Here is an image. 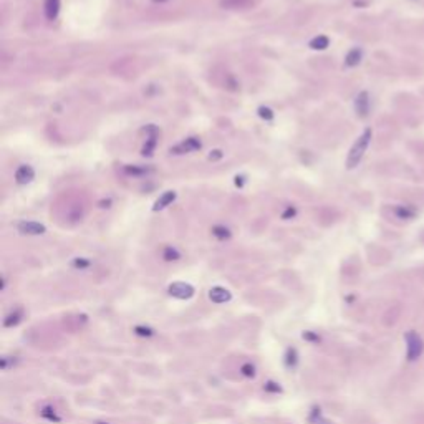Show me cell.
Returning <instances> with one entry per match:
<instances>
[{
    "label": "cell",
    "instance_id": "obj_20",
    "mask_svg": "<svg viewBox=\"0 0 424 424\" xmlns=\"http://www.w3.org/2000/svg\"><path fill=\"white\" fill-rule=\"evenodd\" d=\"M133 331L136 333L138 336H146V338H150V336L154 335V330L150 328V326H144V325H136L133 328Z\"/></svg>",
    "mask_w": 424,
    "mask_h": 424
},
{
    "label": "cell",
    "instance_id": "obj_15",
    "mask_svg": "<svg viewBox=\"0 0 424 424\" xmlns=\"http://www.w3.org/2000/svg\"><path fill=\"white\" fill-rule=\"evenodd\" d=\"M22 318H24V312H22L20 308H17V310H14V312L12 313H8L7 317H5V320H3V326H15V325H19V323L22 322Z\"/></svg>",
    "mask_w": 424,
    "mask_h": 424
},
{
    "label": "cell",
    "instance_id": "obj_9",
    "mask_svg": "<svg viewBox=\"0 0 424 424\" xmlns=\"http://www.w3.org/2000/svg\"><path fill=\"white\" fill-rule=\"evenodd\" d=\"M174 199H176V192H174V191H166L164 194L156 200L154 205H152V211H154V212L163 211V209H166L168 205H171L174 202Z\"/></svg>",
    "mask_w": 424,
    "mask_h": 424
},
{
    "label": "cell",
    "instance_id": "obj_27",
    "mask_svg": "<svg viewBox=\"0 0 424 424\" xmlns=\"http://www.w3.org/2000/svg\"><path fill=\"white\" fill-rule=\"evenodd\" d=\"M222 156H224V154H222L221 150H214V151H211V154H209V159H211V161H217V159H221Z\"/></svg>",
    "mask_w": 424,
    "mask_h": 424
},
{
    "label": "cell",
    "instance_id": "obj_5",
    "mask_svg": "<svg viewBox=\"0 0 424 424\" xmlns=\"http://www.w3.org/2000/svg\"><path fill=\"white\" fill-rule=\"evenodd\" d=\"M200 150V141L198 138H187L186 141H182L177 146L171 148V152L174 154H182V152H191V151H198Z\"/></svg>",
    "mask_w": 424,
    "mask_h": 424
},
{
    "label": "cell",
    "instance_id": "obj_6",
    "mask_svg": "<svg viewBox=\"0 0 424 424\" xmlns=\"http://www.w3.org/2000/svg\"><path fill=\"white\" fill-rule=\"evenodd\" d=\"M355 110L361 118L368 116L370 113V95L368 91H361L355 98Z\"/></svg>",
    "mask_w": 424,
    "mask_h": 424
},
{
    "label": "cell",
    "instance_id": "obj_30",
    "mask_svg": "<svg viewBox=\"0 0 424 424\" xmlns=\"http://www.w3.org/2000/svg\"><path fill=\"white\" fill-rule=\"evenodd\" d=\"M95 424H108V423H101V421H96Z\"/></svg>",
    "mask_w": 424,
    "mask_h": 424
},
{
    "label": "cell",
    "instance_id": "obj_13",
    "mask_svg": "<svg viewBox=\"0 0 424 424\" xmlns=\"http://www.w3.org/2000/svg\"><path fill=\"white\" fill-rule=\"evenodd\" d=\"M40 416L43 419H47V421H50V423H60V421H62V418L58 416L56 409L53 408V406H50V404L42 406V408H40Z\"/></svg>",
    "mask_w": 424,
    "mask_h": 424
},
{
    "label": "cell",
    "instance_id": "obj_25",
    "mask_svg": "<svg viewBox=\"0 0 424 424\" xmlns=\"http://www.w3.org/2000/svg\"><path fill=\"white\" fill-rule=\"evenodd\" d=\"M264 390L265 391H270V393H280L282 391V388L278 386L277 383H274V381H269L267 384H265L264 386Z\"/></svg>",
    "mask_w": 424,
    "mask_h": 424
},
{
    "label": "cell",
    "instance_id": "obj_2",
    "mask_svg": "<svg viewBox=\"0 0 424 424\" xmlns=\"http://www.w3.org/2000/svg\"><path fill=\"white\" fill-rule=\"evenodd\" d=\"M404 340H406V358H408V361H416L424 351L423 338L416 331L411 330L404 335Z\"/></svg>",
    "mask_w": 424,
    "mask_h": 424
},
{
    "label": "cell",
    "instance_id": "obj_23",
    "mask_svg": "<svg viewBox=\"0 0 424 424\" xmlns=\"http://www.w3.org/2000/svg\"><path fill=\"white\" fill-rule=\"evenodd\" d=\"M125 171H126V174H129V176H139V174H146L148 169L138 168V166H126Z\"/></svg>",
    "mask_w": 424,
    "mask_h": 424
},
{
    "label": "cell",
    "instance_id": "obj_17",
    "mask_svg": "<svg viewBox=\"0 0 424 424\" xmlns=\"http://www.w3.org/2000/svg\"><path fill=\"white\" fill-rule=\"evenodd\" d=\"M163 259L166 260V262H174V260H179L181 259V252L177 250L176 247H171V246H168L163 250Z\"/></svg>",
    "mask_w": 424,
    "mask_h": 424
},
{
    "label": "cell",
    "instance_id": "obj_21",
    "mask_svg": "<svg viewBox=\"0 0 424 424\" xmlns=\"http://www.w3.org/2000/svg\"><path fill=\"white\" fill-rule=\"evenodd\" d=\"M240 373L247 378H253L255 376V366H253L252 363H244V365L240 366Z\"/></svg>",
    "mask_w": 424,
    "mask_h": 424
},
{
    "label": "cell",
    "instance_id": "obj_1",
    "mask_svg": "<svg viewBox=\"0 0 424 424\" xmlns=\"http://www.w3.org/2000/svg\"><path fill=\"white\" fill-rule=\"evenodd\" d=\"M371 138H373V131H371V128H366L360 134V138L353 143L351 150H349L348 157H347V168L348 169H355L356 166L361 163L363 156H365V152H366V150H368V146L371 143Z\"/></svg>",
    "mask_w": 424,
    "mask_h": 424
},
{
    "label": "cell",
    "instance_id": "obj_28",
    "mask_svg": "<svg viewBox=\"0 0 424 424\" xmlns=\"http://www.w3.org/2000/svg\"><path fill=\"white\" fill-rule=\"evenodd\" d=\"M303 338L312 340V342H320V338H318V336H315V335H312V333H310V331H305V333H303Z\"/></svg>",
    "mask_w": 424,
    "mask_h": 424
},
{
    "label": "cell",
    "instance_id": "obj_14",
    "mask_svg": "<svg viewBox=\"0 0 424 424\" xmlns=\"http://www.w3.org/2000/svg\"><path fill=\"white\" fill-rule=\"evenodd\" d=\"M60 12V0H45V15L48 20H55Z\"/></svg>",
    "mask_w": 424,
    "mask_h": 424
},
{
    "label": "cell",
    "instance_id": "obj_31",
    "mask_svg": "<svg viewBox=\"0 0 424 424\" xmlns=\"http://www.w3.org/2000/svg\"><path fill=\"white\" fill-rule=\"evenodd\" d=\"M154 2H164V0H154Z\"/></svg>",
    "mask_w": 424,
    "mask_h": 424
},
{
    "label": "cell",
    "instance_id": "obj_24",
    "mask_svg": "<svg viewBox=\"0 0 424 424\" xmlns=\"http://www.w3.org/2000/svg\"><path fill=\"white\" fill-rule=\"evenodd\" d=\"M72 265L75 269H88L91 265V262L88 259H80V257H78V259H75L72 262Z\"/></svg>",
    "mask_w": 424,
    "mask_h": 424
},
{
    "label": "cell",
    "instance_id": "obj_29",
    "mask_svg": "<svg viewBox=\"0 0 424 424\" xmlns=\"http://www.w3.org/2000/svg\"><path fill=\"white\" fill-rule=\"evenodd\" d=\"M244 179H246L244 176H235V186L242 187V186H244Z\"/></svg>",
    "mask_w": 424,
    "mask_h": 424
},
{
    "label": "cell",
    "instance_id": "obj_7",
    "mask_svg": "<svg viewBox=\"0 0 424 424\" xmlns=\"http://www.w3.org/2000/svg\"><path fill=\"white\" fill-rule=\"evenodd\" d=\"M209 299H211L214 303L221 305V303H225V301H230L232 294L224 287H212L211 290H209Z\"/></svg>",
    "mask_w": 424,
    "mask_h": 424
},
{
    "label": "cell",
    "instance_id": "obj_19",
    "mask_svg": "<svg viewBox=\"0 0 424 424\" xmlns=\"http://www.w3.org/2000/svg\"><path fill=\"white\" fill-rule=\"evenodd\" d=\"M297 361H299V353H297L295 348H288L285 353V365L288 368H295Z\"/></svg>",
    "mask_w": 424,
    "mask_h": 424
},
{
    "label": "cell",
    "instance_id": "obj_16",
    "mask_svg": "<svg viewBox=\"0 0 424 424\" xmlns=\"http://www.w3.org/2000/svg\"><path fill=\"white\" fill-rule=\"evenodd\" d=\"M330 45V40L328 37H325V35H318V37H315L310 40V47L313 48V50H326Z\"/></svg>",
    "mask_w": 424,
    "mask_h": 424
},
{
    "label": "cell",
    "instance_id": "obj_8",
    "mask_svg": "<svg viewBox=\"0 0 424 424\" xmlns=\"http://www.w3.org/2000/svg\"><path fill=\"white\" fill-rule=\"evenodd\" d=\"M33 177H35V171L32 169V166H28V164H22L15 171L17 184H28V182L33 181Z\"/></svg>",
    "mask_w": 424,
    "mask_h": 424
},
{
    "label": "cell",
    "instance_id": "obj_4",
    "mask_svg": "<svg viewBox=\"0 0 424 424\" xmlns=\"http://www.w3.org/2000/svg\"><path fill=\"white\" fill-rule=\"evenodd\" d=\"M20 234H25V235H40V234H45V225L40 224V222H33V221H24L17 225Z\"/></svg>",
    "mask_w": 424,
    "mask_h": 424
},
{
    "label": "cell",
    "instance_id": "obj_10",
    "mask_svg": "<svg viewBox=\"0 0 424 424\" xmlns=\"http://www.w3.org/2000/svg\"><path fill=\"white\" fill-rule=\"evenodd\" d=\"M144 131H148V133H150V138L146 139V144H144V148H143V154H144V156H152V151H154V148H156V134H157V129H156L152 125H150Z\"/></svg>",
    "mask_w": 424,
    "mask_h": 424
},
{
    "label": "cell",
    "instance_id": "obj_12",
    "mask_svg": "<svg viewBox=\"0 0 424 424\" xmlns=\"http://www.w3.org/2000/svg\"><path fill=\"white\" fill-rule=\"evenodd\" d=\"M395 216L398 219H403V221H411L416 217V209H413L411 205H396L395 207Z\"/></svg>",
    "mask_w": 424,
    "mask_h": 424
},
{
    "label": "cell",
    "instance_id": "obj_3",
    "mask_svg": "<svg viewBox=\"0 0 424 424\" xmlns=\"http://www.w3.org/2000/svg\"><path fill=\"white\" fill-rule=\"evenodd\" d=\"M169 295L174 297V299H179V300H189L192 295L196 294L194 287L191 283H186V282H174L169 285L168 288Z\"/></svg>",
    "mask_w": 424,
    "mask_h": 424
},
{
    "label": "cell",
    "instance_id": "obj_22",
    "mask_svg": "<svg viewBox=\"0 0 424 424\" xmlns=\"http://www.w3.org/2000/svg\"><path fill=\"white\" fill-rule=\"evenodd\" d=\"M259 116L262 118V120H265V121H272L275 115H274V111L270 110V108L260 106V108H259Z\"/></svg>",
    "mask_w": 424,
    "mask_h": 424
},
{
    "label": "cell",
    "instance_id": "obj_26",
    "mask_svg": "<svg viewBox=\"0 0 424 424\" xmlns=\"http://www.w3.org/2000/svg\"><path fill=\"white\" fill-rule=\"evenodd\" d=\"M295 214H297V209L295 207H292V205H288L287 207V211L282 214V219H292V217H295Z\"/></svg>",
    "mask_w": 424,
    "mask_h": 424
},
{
    "label": "cell",
    "instance_id": "obj_11",
    "mask_svg": "<svg viewBox=\"0 0 424 424\" xmlns=\"http://www.w3.org/2000/svg\"><path fill=\"white\" fill-rule=\"evenodd\" d=\"M361 60H363L361 48H351L347 53V56H345V65H347L348 68H353V67H358Z\"/></svg>",
    "mask_w": 424,
    "mask_h": 424
},
{
    "label": "cell",
    "instance_id": "obj_18",
    "mask_svg": "<svg viewBox=\"0 0 424 424\" xmlns=\"http://www.w3.org/2000/svg\"><path fill=\"white\" fill-rule=\"evenodd\" d=\"M211 232H212L214 237L219 239V240H225V239L230 237V230L224 225H214Z\"/></svg>",
    "mask_w": 424,
    "mask_h": 424
}]
</instances>
